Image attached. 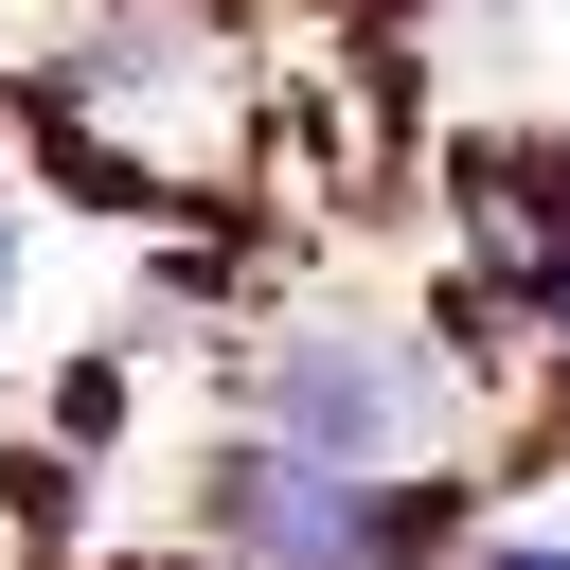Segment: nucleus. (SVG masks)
I'll return each mask as SVG.
<instances>
[{
  "mask_svg": "<svg viewBox=\"0 0 570 570\" xmlns=\"http://www.w3.org/2000/svg\"><path fill=\"white\" fill-rule=\"evenodd\" d=\"M463 374L428 356V321L410 303H374V285H303V303H267L249 338H232V428H267V445H303V463H356V481H392V463H463Z\"/></svg>",
  "mask_w": 570,
  "mask_h": 570,
  "instance_id": "f257e3e1",
  "label": "nucleus"
},
{
  "mask_svg": "<svg viewBox=\"0 0 570 570\" xmlns=\"http://www.w3.org/2000/svg\"><path fill=\"white\" fill-rule=\"evenodd\" d=\"M445 249H463L481 285H517V321H534L552 249H570V125H534V107L463 125V142H445Z\"/></svg>",
  "mask_w": 570,
  "mask_h": 570,
  "instance_id": "f03ea898",
  "label": "nucleus"
},
{
  "mask_svg": "<svg viewBox=\"0 0 570 570\" xmlns=\"http://www.w3.org/2000/svg\"><path fill=\"white\" fill-rule=\"evenodd\" d=\"M18 285H36V196L0 178V321H18Z\"/></svg>",
  "mask_w": 570,
  "mask_h": 570,
  "instance_id": "7ed1b4c3",
  "label": "nucleus"
},
{
  "mask_svg": "<svg viewBox=\"0 0 570 570\" xmlns=\"http://www.w3.org/2000/svg\"><path fill=\"white\" fill-rule=\"evenodd\" d=\"M534 356H570V249H552V285H534Z\"/></svg>",
  "mask_w": 570,
  "mask_h": 570,
  "instance_id": "20e7f679",
  "label": "nucleus"
}]
</instances>
